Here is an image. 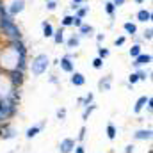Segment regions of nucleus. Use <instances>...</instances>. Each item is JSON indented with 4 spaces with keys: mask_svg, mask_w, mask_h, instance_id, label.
<instances>
[{
    "mask_svg": "<svg viewBox=\"0 0 153 153\" xmlns=\"http://www.w3.org/2000/svg\"><path fill=\"white\" fill-rule=\"evenodd\" d=\"M0 34H4V38L7 41L11 39H23V32L20 29V25L14 22V18H11L5 11V5L0 7Z\"/></svg>",
    "mask_w": 153,
    "mask_h": 153,
    "instance_id": "nucleus-1",
    "label": "nucleus"
},
{
    "mask_svg": "<svg viewBox=\"0 0 153 153\" xmlns=\"http://www.w3.org/2000/svg\"><path fill=\"white\" fill-rule=\"evenodd\" d=\"M50 66H52L50 57H48L46 53H38V55H34L32 61L29 62V71H30V75L34 76V78H38V76L45 75Z\"/></svg>",
    "mask_w": 153,
    "mask_h": 153,
    "instance_id": "nucleus-2",
    "label": "nucleus"
},
{
    "mask_svg": "<svg viewBox=\"0 0 153 153\" xmlns=\"http://www.w3.org/2000/svg\"><path fill=\"white\" fill-rule=\"evenodd\" d=\"M5 78H7V82L11 84L13 89H22V85H23V82H25V71H20V70H16V68L7 70V71H5Z\"/></svg>",
    "mask_w": 153,
    "mask_h": 153,
    "instance_id": "nucleus-3",
    "label": "nucleus"
},
{
    "mask_svg": "<svg viewBox=\"0 0 153 153\" xmlns=\"http://www.w3.org/2000/svg\"><path fill=\"white\" fill-rule=\"evenodd\" d=\"M18 137V128L11 123V121H5L0 125V141H11Z\"/></svg>",
    "mask_w": 153,
    "mask_h": 153,
    "instance_id": "nucleus-4",
    "label": "nucleus"
},
{
    "mask_svg": "<svg viewBox=\"0 0 153 153\" xmlns=\"http://www.w3.org/2000/svg\"><path fill=\"white\" fill-rule=\"evenodd\" d=\"M25 5H27L25 0H11L9 5H5V11L11 18H16L18 14H22L25 11Z\"/></svg>",
    "mask_w": 153,
    "mask_h": 153,
    "instance_id": "nucleus-5",
    "label": "nucleus"
},
{
    "mask_svg": "<svg viewBox=\"0 0 153 153\" xmlns=\"http://www.w3.org/2000/svg\"><path fill=\"white\" fill-rule=\"evenodd\" d=\"M153 61L152 53H148V52H141L135 59H132V68L134 70H141V68H146V66H150Z\"/></svg>",
    "mask_w": 153,
    "mask_h": 153,
    "instance_id": "nucleus-6",
    "label": "nucleus"
},
{
    "mask_svg": "<svg viewBox=\"0 0 153 153\" xmlns=\"http://www.w3.org/2000/svg\"><path fill=\"white\" fill-rule=\"evenodd\" d=\"M46 126V119H43V121H39L36 125H32V126H29L27 130H25V139H34V137H38L39 134H41V130Z\"/></svg>",
    "mask_w": 153,
    "mask_h": 153,
    "instance_id": "nucleus-7",
    "label": "nucleus"
},
{
    "mask_svg": "<svg viewBox=\"0 0 153 153\" xmlns=\"http://www.w3.org/2000/svg\"><path fill=\"white\" fill-rule=\"evenodd\" d=\"M75 144H76V141L73 137H64V139H61V143L57 146V152L59 153H73Z\"/></svg>",
    "mask_w": 153,
    "mask_h": 153,
    "instance_id": "nucleus-8",
    "label": "nucleus"
},
{
    "mask_svg": "<svg viewBox=\"0 0 153 153\" xmlns=\"http://www.w3.org/2000/svg\"><path fill=\"white\" fill-rule=\"evenodd\" d=\"M59 68H61V71H64V73H73L75 71V61L73 59H70V57H66V55H62L61 59H59V64H57Z\"/></svg>",
    "mask_w": 153,
    "mask_h": 153,
    "instance_id": "nucleus-9",
    "label": "nucleus"
},
{
    "mask_svg": "<svg viewBox=\"0 0 153 153\" xmlns=\"http://www.w3.org/2000/svg\"><path fill=\"white\" fill-rule=\"evenodd\" d=\"M153 137V130L152 128H139V130H135L134 134H132V139L134 141H152Z\"/></svg>",
    "mask_w": 153,
    "mask_h": 153,
    "instance_id": "nucleus-10",
    "label": "nucleus"
},
{
    "mask_svg": "<svg viewBox=\"0 0 153 153\" xmlns=\"http://www.w3.org/2000/svg\"><path fill=\"white\" fill-rule=\"evenodd\" d=\"M135 20L139 22V23H152V20H153V13H152V9H146V7H143V9H139L137 11V14H135Z\"/></svg>",
    "mask_w": 153,
    "mask_h": 153,
    "instance_id": "nucleus-11",
    "label": "nucleus"
},
{
    "mask_svg": "<svg viewBox=\"0 0 153 153\" xmlns=\"http://www.w3.org/2000/svg\"><path fill=\"white\" fill-rule=\"evenodd\" d=\"M112 82H114L112 75L102 76V78L98 80V91H102V93H107V91H111V89H112Z\"/></svg>",
    "mask_w": 153,
    "mask_h": 153,
    "instance_id": "nucleus-12",
    "label": "nucleus"
},
{
    "mask_svg": "<svg viewBox=\"0 0 153 153\" xmlns=\"http://www.w3.org/2000/svg\"><path fill=\"white\" fill-rule=\"evenodd\" d=\"M76 32H78V36H80V38H93V36L96 34L94 27H93V25H89V23H82V25L76 29Z\"/></svg>",
    "mask_w": 153,
    "mask_h": 153,
    "instance_id": "nucleus-13",
    "label": "nucleus"
},
{
    "mask_svg": "<svg viewBox=\"0 0 153 153\" xmlns=\"http://www.w3.org/2000/svg\"><path fill=\"white\" fill-rule=\"evenodd\" d=\"M70 82H71V85H75V87H84V85H85V75L75 70L73 73H70Z\"/></svg>",
    "mask_w": 153,
    "mask_h": 153,
    "instance_id": "nucleus-14",
    "label": "nucleus"
},
{
    "mask_svg": "<svg viewBox=\"0 0 153 153\" xmlns=\"http://www.w3.org/2000/svg\"><path fill=\"white\" fill-rule=\"evenodd\" d=\"M80 41H82V38H80L78 32H76V34H71L68 39H64V45H66V48H68L70 52H73L75 48L80 46Z\"/></svg>",
    "mask_w": 153,
    "mask_h": 153,
    "instance_id": "nucleus-15",
    "label": "nucleus"
},
{
    "mask_svg": "<svg viewBox=\"0 0 153 153\" xmlns=\"http://www.w3.org/2000/svg\"><path fill=\"white\" fill-rule=\"evenodd\" d=\"M123 30H125V36H130V38H134V36L139 34V29H137L135 22H125L123 23Z\"/></svg>",
    "mask_w": 153,
    "mask_h": 153,
    "instance_id": "nucleus-16",
    "label": "nucleus"
},
{
    "mask_svg": "<svg viewBox=\"0 0 153 153\" xmlns=\"http://www.w3.org/2000/svg\"><path fill=\"white\" fill-rule=\"evenodd\" d=\"M41 30H43V38L48 39V38L53 36V30H55V29H53V25H52L48 20H43V22H41Z\"/></svg>",
    "mask_w": 153,
    "mask_h": 153,
    "instance_id": "nucleus-17",
    "label": "nucleus"
},
{
    "mask_svg": "<svg viewBox=\"0 0 153 153\" xmlns=\"http://www.w3.org/2000/svg\"><path fill=\"white\" fill-rule=\"evenodd\" d=\"M64 27H59V29H55L53 30V36H52V39H53V43L57 45V46H61V45H64Z\"/></svg>",
    "mask_w": 153,
    "mask_h": 153,
    "instance_id": "nucleus-18",
    "label": "nucleus"
},
{
    "mask_svg": "<svg viewBox=\"0 0 153 153\" xmlns=\"http://www.w3.org/2000/svg\"><path fill=\"white\" fill-rule=\"evenodd\" d=\"M84 111H82V123L85 125L87 121H89V117H91V114L98 109V105L96 103H91V105H87V107H82Z\"/></svg>",
    "mask_w": 153,
    "mask_h": 153,
    "instance_id": "nucleus-19",
    "label": "nucleus"
},
{
    "mask_svg": "<svg viewBox=\"0 0 153 153\" xmlns=\"http://www.w3.org/2000/svg\"><path fill=\"white\" fill-rule=\"evenodd\" d=\"M146 102H148V96L144 94V96H139L137 98V102H135V105H134V114L139 116L143 111H144V105H146Z\"/></svg>",
    "mask_w": 153,
    "mask_h": 153,
    "instance_id": "nucleus-20",
    "label": "nucleus"
},
{
    "mask_svg": "<svg viewBox=\"0 0 153 153\" xmlns=\"http://www.w3.org/2000/svg\"><path fill=\"white\" fill-rule=\"evenodd\" d=\"M105 134H107V139H109V141H116V139H117V126H116L114 123H107Z\"/></svg>",
    "mask_w": 153,
    "mask_h": 153,
    "instance_id": "nucleus-21",
    "label": "nucleus"
},
{
    "mask_svg": "<svg viewBox=\"0 0 153 153\" xmlns=\"http://www.w3.org/2000/svg\"><path fill=\"white\" fill-rule=\"evenodd\" d=\"M103 11H105V14H107L111 20H114V14H116L117 9H116V5L111 0H105V2H103Z\"/></svg>",
    "mask_w": 153,
    "mask_h": 153,
    "instance_id": "nucleus-22",
    "label": "nucleus"
},
{
    "mask_svg": "<svg viewBox=\"0 0 153 153\" xmlns=\"http://www.w3.org/2000/svg\"><path fill=\"white\" fill-rule=\"evenodd\" d=\"M89 13H91V7L82 4V5H80V7H78V9L75 11V16H76V18H80V20H84V18H85Z\"/></svg>",
    "mask_w": 153,
    "mask_h": 153,
    "instance_id": "nucleus-23",
    "label": "nucleus"
},
{
    "mask_svg": "<svg viewBox=\"0 0 153 153\" xmlns=\"http://www.w3.org/2000/svg\"><path fill=\"white\" fill-rule=\"evenodd\" d=\"M135 73H137V78H139V82H146V80H150V76H152V71H150V70L146 71V68L135 70Z\"/></svg>",
    "mask_w": 153,
    "mask_h": 153,
    "instance_id": "nucleus-24",
    "label": "nucleus"
},
{
    "mask_svg": "<svg viewBox=\"0 0 153 153\" xmlns=\"http://www.w3.org/2000/svg\"><path fill=\"white\" fill-rule=\"evenodd\" d=\"M141 52H143V45H132V46L128 48V55H130L132 59H135Z\"/></svg>",
    "mask_w": 153,
    "mask_h": 153,
    "instance_id": "nucleus-25",
    "label": "nucleus"
},
{
    "mask_svg": "<svg viewBox=\"0 0 153 153\" xmlns=\"http://www.w3.org/2000/svg\"><path fill=\"white\" fill-rule=\"evenodd\" d=\"M96 52H98V55H96V57H100V59H103V61H105V59L111 55V50H109V48H105L103 45H98Z\"/></svg>",
    "mask_w": 153,
    "mask_h": 153,
    "instance_id": "nucleus-26",
    "label": "nucleus"
},
{
    "mask_svg": "<svg viewBox=\"0 0 153 153\" xmlns=\"http://www.w3.org/2000/svg\"><path fill=\"white\" fill-rule=\"evenodd\" d=\"M71 25H73V14H64V16L61 18V27L68 29V27H71Z\"/></svg>",
    "mask_w": 153,
    "mask_h": 153,
    "instance_id": "nucleus-27",
    "label": "nucleus"
},
{
    "mask_svg": "<svg viewBox=\"0 0 153 153\" xmlns=\"http://www.w3.org/2000/svg\"><path fill=\"white\" fill-rule=\"evenodd\" d=\"M85 137H87V126L85 125H82L80 126V130H78V135H76V143H82L84 144V141H85Z\"/></svg>",
    "mask_w": 153,
    "mask_h": 153,
    "instance_id": "nucleus-28",
    "label": "nucleus"
},
{
    "mask_svg": "<svg viewBox=\"0 0 153 153\" xmlns=\"http://www.w3.org/2000/svg\"><path fill=\"white\" fill-rule=\"evenodd\" d=\"M91 103H94V93H87L85 96H82V107H87Z\"/></svg>",
    "mask_w": 153,
    "mask_h": 153,
    "instance_id": "nucleus-29",
    "label": "nucleus"
},
{
    "mask_svg": "<svg viewBox=\"0 0 153 153\" xmlns=\"http://www.w3.org/2000/svg\"><path fill=\"white\" fill-rule=\"evenodd\" d=\"M141 38H143V41H148V43L152 41V39H153V27H152V25H148V27L144 29V32H143V36H141Z\"/></svg>",
    "mask_w": 153,
    "mask_h": 153,
    "instance_id": "nucleus-30",
    "label": "nucleus"
},
{
    "mask_svg": "<svg viewBox=\"0 0 153 153\" xmlns=\"http://www.w3.org/2000/svg\"><path fill=\"white\" fill-rule=\"evenodd\" d=\"M55 116H57V119H59V121H64V119H66V116H68L66 107H59V109H57V112H55Z\"/></svg>",
    "mask_w": 153,
    "mask_h": 153,
    "instance_id": "nucleus-31",
    "label": "nucleus"
},
{
    "mask_svg": "<svg viewBox=\"0 0 153 153\" xmlns=\"http://www.w3.org/2000/svg\"><path fill=\"white\" fill-rule=\"evenodd\" d=\"M45 7H46V11L52 13V11H55V9L59 7V2H57V0H48V2L45 4Z\"/></svg>",
    "mask_w": 153,
    "mask_h": 153,
    "instance_id": "nucleus-32",
    "label": "nucleus"
},
{
    "mask_svg": "<svg viewBox=\"0 0 153 153\" xmlns=\"http://www.w3.org/2000/svg\"><path fill=\"white\" fill-rule=\"evenodd\" d=\"M91 64H93V68H94V70H102V68H103V59L94 57V59L91 61Z\"/></svg>",
    "mask_w": 153,
    "mask_h": 153,
    "instance_id": "nucleus-33",
    "label": "nucleus"
},
{
    "mask_svg": "<svg viewBox=\"0 0 153 153\" xmlns=\"http://www.w3.org/2000/svg\"><path fill=\"white\" fill-rule=\"evenodd\" d=\"M125 43H126V36H125V34H123V36H117V38L114 39V46H116V48L123 46Z\"/></svg>",
    "mask_w": 153,
    "mask_h": 153,
    "instance_id": "nucleus-34",
    "label": "nucleus"
},
{
    "mask_svg": "<svg viewBox=\"0 0 153 153\" xmlns=\"http://www.w3.org/2000/svg\"><path fill=\"white\" fill-rule=\"evenodd\" d=\"M144 111L152 116V112H153V98L152 96H148V102H146V105H144Z\"/></svg>",
    "mask_w": 153,
    "mask_h": 153,
    "instance_id": "nucleus-35",
    "label": "nucleus"
},
{
    "mask_svg": "<svg viewBox=\"0 0 153 153\" xmlns=\"http://www.w3.org/2000/svg\"><path fill=\"white\" fill-rule=\"evenodd\" d=\"M137 82H139V78H137V73H135V71H132V73L128 75V84H130V85H135Z\"/></svg>",
    "mask_w": 153,
    "mask_h": 153,
    "instance_id": "nucleus-36",
    "label": "nucleus"
},
{
    "mask_svg": "<svg viewBox=\"0 0 153 153\" xmlns=\"http://www.w3.org/2000/svg\"><path fill=\"white\" fill-rule=\"evenodd\" d=\"M73 153H85V146L82 143H76L75 148H73Z\"/></svg>",
    "mask_w": 153,
    "mask_h": 153,
    "instance_id": "nucleus-37",
    "label": "nucleus"
},
{
    "mask_svg": "<svg viewBox=\"0 0 153 153\" xmlns=\"http://www.w3.org/2000/svg\"><path fill=\"white\" fill-rule=\"evenodd\" d=\"M82 23H84V20H80V18H76L75 14H73V25H71V27H75V29H78V27H80Z\"/></svg>",
    "mask_w": 153,
    "mask_h": 153,
    "instance_id": "nucleus-38",
    "label": "nucleus"
},
{
    "mask_svg": "<svg viewBox=\"0 0 153 153\" xmlns=\"http://www.w3.org/2000/svg\"><path fill=\"white\" fill-rule=\"evenodd\" d=\"M134 152H135V144L134 143H130V144L125 146V153H134Z\"/></svg>",
    "mask_w": 153,
    "mask_h": 153,
    "instance_id": "nucleus-39",
    "label": "nucleus"
},
{
    "mask_svg": "<svg viewBox=\"0 0 153 153\" xmlns=\"http://www.w3.org/2000/svg\"><path fill=\"white\" fill-rule=\"evenodd\" d=\"M94 39H96L98 45H102V43L105 41V34H103V32H102V34H94Z\"/></svg>",
    "mask_w": 153,
    "mask_h": 153,
    "instance_id": "nucleus-40",
    "label": "nucleus"
},
{
    "mask_svg": "<svg viewBox=\"0 0 153 153\" xmlns=\"http://www.w3.org/2000/svg\"><path fill=\"white\" fill-rule=\"evenodd\" d=\"M111 2L116 5V9H119V7H123V5H125V2H126V0H111Z\"/></svg>",
    "mask_w": 153,
    "mask_h": 153,
    "instance_id": "nucleus-41",
    "label": "nucleus"
},
{
    "mask_svg": "<svg viewBox=\"0 0 153 153\" xmlns=\"http://www.w3.org/2000/svg\"><path fill=\"white\" fill-rule=\"evenodd\" d=\"M134 45H143V38H141V36H139V34H137V36H134Z\"/></svg>",
    "mask_w": 153,
    "mask_h": 153,
    "instance_id": "nucleus-42",
    "label": "nucleus"
},
{
    "mask_svg": "<svg viewBox=\"0 0 153 153\" xmlns=\"http://www.w3.org/2000/svg\"><path fill=\"white\" fill-rule=\"evenodd\" d=\"M48 82H50V84H59V78H57V75H50Z\"/></svg>",
    "mask_w": 153,
    "mask_h": 153,
    "instance_id": "nucleus-43",
    "label": "nucleus"
},
{
    "mask_svg": "<svg viewBox=\"0 0 153 153\" xmlns=\"http://www.w3.org/2000/svg\"><path fill=\"white\" fill-rule=\"evenodd\" d=\"M85 0H71V4H76V5H82Z\"/></svg>",
    "mask_w": 153,
    "mask_h": 153,
    "instance_id": "nucleus-44",
    "label": "nucleus"
},
{
    "mask_svg": "<svg viewBox=\"0 0 153 153\" xmlns=\"http://www.w3.org/2000/svg\"><path fill=\"white\" fill-rule=\"evenodd\" d=\"M134 2H135V4H137V5H143V4H144V2H146V0H134Z\"/></svg>",
    "mask_w": 153,
    "mask_h": 153,
    "instance_id": "nucleus-45",
    "label": "nucleus"
},
{
    "mask_svg": "<svg viewBox=\"0 0 153 153\" xmlns=\"http://www.w3.org/2000/svg\"><path fill=\"white\" fill-rule=\"evenodd\" d=\"M45 2H48V0H45Z\"/></svg>",
    "mask_w": 153,
    "mask_h": 153,
    "instance_id": "nucleus-46",
    "label": "nucleus"
}]
</instances>
